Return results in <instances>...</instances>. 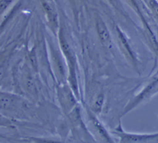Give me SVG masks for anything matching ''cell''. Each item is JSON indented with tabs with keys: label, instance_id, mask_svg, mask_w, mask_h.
Instances as JSON below:
<instances>
[{
	"label": "cell",
	"instance_id": "cell-1",
	"mask_svg": "<svg viewBox=\"0 0 158 143\" xmlns=\"http://www.w3.org/2000/svg\"><path fill=\"white\" fill-rule=\"evenodd\" d=\"M157 93H158V76L156 75L145 87L143 91L135 98L133 102L131 103L128 107V110L133 108L142 101L149 98Z\"/></svg>",
	"mask_w": 158,
	"mask_h": 143
},
{
	"label": "cell",
	"instance_id": "cell-2",
	"mask_svg": "<svg viewBox=\"0 0 158 143\" xmlns=\"http://www.w3.org/2000/svg\"><path fill=\"white\" fill-rule=\"evenodd\" d=\"M121 141L125 142H158V132L151 134H127L120 131Z\"/></svg>",
	"mask_w": 158,
	"mask_h": 143
},
{
	"label": "cell",
	"instance_id": "cell-3",
	"mask_svg": "<svg viewBox=\"0 0 158 143\" xmlns=\"http://www.w3.org/2000/svg\"><path fill=\"white\" fill-rule=\"evenodd\" d=\"M98 32L99 35L100 37V38L101 39L102 41H105L109 38V33L102 22H99L98 24Z\"/></svg>",
	"mask_w": 158,
	"mask_h": 143
},
{
	"label": "cell",
	"instance_id": "cell-4",
	"mask_svg": "<svg viewBox=\"0 0 158 143\" xmlns=\"http://www.w3.org/2000/svg\"><path fill=\"white\" fill-rule=\"evenodd\" d=\"M94 124H95V126L97 127V128L98 129L99 131L100 132V133L102 134V136H104V137L108 138V136H107V133H106V131H105L104 129L102 128V126L101 125V124H100L96 119H94Z\"/></svg>",
	"mask_w": 158,
	"mask_h": 143
},
{
	"label": "cell",
	"instance_id": "cell-5",
	"mask_svg": "<svg viewBox=\"0 0 158 143\" xmlns=\"http://www.w3.org/2000/svg\"><path fill=\"white\" fill-rule=\"evenodd\" d=\"M102 102H103V95H100L98 97L95 103V108L97 110H99L101 109L102 105Z\"/></svg>",
	"mask_w": 158,
	"mask_h": 143
},
{
	"label": "cell",
	"instance_id": "cell-6",
	"mask_svg": "<svg viewBox=\"0 0 158 143\" xmlns=\"http://www.w3.org/2000/svg\"><path fill=\"white\" fill-rule=\"evenodd\" d=\"M10 103V99L7 97H2L1 95V105L2 107H6Z\"/></svg>",
	"mask_w": 158,
	"mask_h": 143
}]
</instances>
